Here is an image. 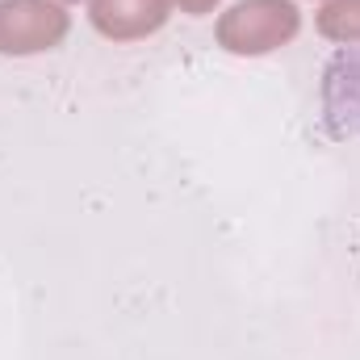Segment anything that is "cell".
<instances>
[{
	"label": "cell",
	"instance_id": "3",
	"mask_svg": "<svg viewBox=\"0 0 360 360\" xmlns=\"http://www.w3.org/2000/svg\"><path fill=\"white\" fill-rule=\"evenodd\" d=\"M323 122L331 139L360 134V51H344L331 59L323 76Z\"/></svg>",
	"mask_w": 360,
	"mask_h": 360
},
{
	"label": "cell",
	"instance_id": "7",
	"mask_svg": "<svg viewBox=\"0 0 360 360\" xmlns=\"http://www.w3.org/2000/svg\"><path fill=\"white\" fill-rule=\"evenodd\" d=\"M59 4H72V0H59Z\"/></svg>",
	"mask_w": 360,
	"mask_h": 360
},
{
	"label": "cell",
	"instance_id": "2",
	"mask_svg": "<svg viewBox=\"0 0 360 360\" xmlns=\"http://www.w3.org/2000/svg\"><path fill=\"white\" fill-rule=\"evenodd\" d=\"M72 17L59 0H0V55H38L68 38Z\"/></svg>",
	"mask_w": 360,
	"mask_h": 360
},
{
	"label": "cell",
	"instance_id": "1",
	"mask_svg": "<svg viewBox=\"0 0 360 360\" xmlns=\"http://www.w3.org/2000/svg\"><path fill=\"white\" fill-rule=\"evenodd\" d=\"M302 13L293 0H239L218 17V46L231 55H269L276 46L293 42Z\"/></svg>",
	"mask_w": 360,
	"mask_h": 360
},
{
	"label": "cell",
	"instance_id": "4",
	"mask_svg": "<svg viewBox=\"0 0 360 360\" xmlns=\"http://www.w3.org/2000/svg\"><path fill=\"white\" fill-rule=\"evenodd\" d=\"M172 0H92V30L109 42H139L155 30H164Z\"/></svg>",
	"mask_w": 360,
	"mask_h": 360
},
{
	"label": "cell",
	"instance_id": "5",
	"mask_svg": "<svg viewBox=\"0 0 360 360\" xmlns=\"http://www.w3.org/2000/svg\"><path fill=\"white\" fill-rule=\"evenodd\" d=\"M319 34L344 46H360V0H327L319 13Z\"/></svg>",
	"mask_w": 360,
	"mask_h": 360
},
{
	"label": "cell",
	"instance_id": "6",
	"mask_svg": "<svg viewBox=\"0 0 360 360\" xmlns=\"http://www.w3.org/2000/svg\"><path fill=\"white\" fill-rule=\"evenodd\" d=\"M180 13H188V17H201V13H214V4L218 0H176Z\"/></svg>",
	"mask_w": 360,
	"mask_h": 360
}]
</instances>
